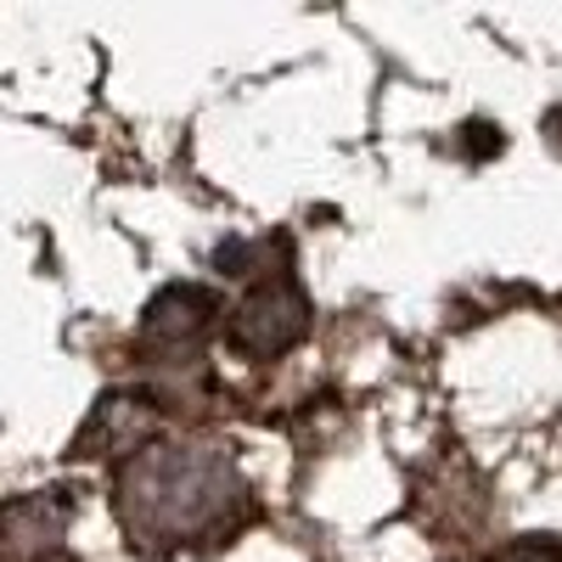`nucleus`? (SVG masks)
Segmentation results:
<instances>
[{
    "label": "nucleus",
    "mask_w": 562,
    "mask_h": 562,
    "mask_svg": "<svg viewBox=\"0 0 562 562\" xmlns=\"http://www.w3.org/2000/svg\"><path fill=\"white\" fill-rule=\"evenodd\" d=\"M248 490L220 445H140L119 473V524L140 551L203 546L237 524Z\"/></svg>",
    "instance_id": "1"
},
{
    "label": "nucleus",
    "mask_w": 562,
    "mask_h": 562,
    "mask_svg": "<svg viewBox=\"0 0 562 562\" xmlns=\"http://www.w3.org/2000/svg\"><path fill=\"white\" fill-rule=\"evenodd\" d=\"M304 326H310V304L293 288V276L281 270V276H265L259 288L237 304V315H231V349L281 355V349H293L304 338Z\"/></svg>",
    "instance_id": "2"
},
{
    "label": "nucleus",
    "mask_w": 562,
    "mask_h": 562,
    "mask_svg": "<svg viewBox=\"0 0 562 562\" xmlns=\"http://www.w3.org/2000/svg\"><path fill=\"white\" fill-rule=\"evenodd\" d=\"M214 293L203 288H169L153 310H147V326H140V344L158 349V355H180V349H192L203 333H209V321H214Z\"/></svg>",
    "instance_id": "3"
},
{
    "label": "nucleus",
    "mask_w": 562,
    "mask_h": 562,
    "mask_svg": "<svg viewBox=\"0 0 562 562\" xmlns=\"http://www.w3.org/2000/svg\"><path fill=\"white\" fill-rule=\"evenodd\" d=\"M501 562H562V546H518V551H506Z\"/></svg>",
    "instance_id": "4"
},
{
    "label": "nucleus",
    "mask_w": 562,
    "mask_h": 562,
    "mask_svg": "<svg viewBox=\"0 0 562 562\" xmlns=\"http://www.w3.org/2000/svg\"><path fill=\"white\" fill-rule=\"evenodd\" d=\"M551 130H557V135H562V113H557V119H551Z\"/></svg>",
    "instance_id": "5"
}]
</instances>
